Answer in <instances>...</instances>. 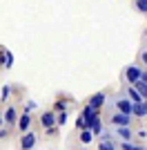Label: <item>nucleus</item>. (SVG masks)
<instances>
[{
    "label": "nucleus",
    "instance_id": "8",
    "mask_svg": "<svg viewBox=\"0 0 147 150\" xmlns=\"http://www.w3.org/2000/svg\"><path fill=\"white\" fill-rule=\"evenodd\" d=\"M105 103H107V94L105 92H96V94H92V99H89V105H92L94 110H100Z\"/></svg>",
    "mask_w": 147,
    "mask_h": 150
},
{
    "label": "nucleus",
    "instance_id": "20",
    "mask_svg": "<svg viewBox=\"0 0 147 150\" xmlns=\"http://www.w3.org/2000/svg\"><path fill=\"white\" fill-rule=\"evenodd\" d=\"M74 125H76V130H85V128H87V121H85V117H83V112L76 117V123H74Z\"/></svg>",
    "mask_w": 147,
    "mask_h": 150
},
{
    "label": "nucleus",
    "instance_id": "23",
    "mask_svg": "<svg viewBox=\"0 0 147 150\" xmlns=\"http://www.w3.org/2000/svg\"><path fill=\"white\" fill-rule=\"evenodd\" d=\"M36 108H38L36 101H27V103H24V112H34Z\"/></svg>",
    "mask_w": 147,
    "mask_h": 150
},
{
    "label": "nucleus",
    "instance_id": "24",
    "mask_svg": "<svg viewBox=\"0 0 147 150\" xmlns=\"http://www.w3.org/2000/svg\"><path fill=\"white\" fill-rule=\"evenodd\" d=\"M5 63H7V50L0 47V67H5Z\"/></svg>",
    "mask_w": 147,
    "mask_h": 150
},
{
    "label": "nucleus",
    "instance_id": "21",
    "mask_svg": "<svg viewBox=\"0 0 147 150\" xmlns=\"http://www.w3.org/2000/svg\"><path fill=\"white\" fill-rule=\"evenodd\" d=\"M134 88H136V90H138V92H141V94H143V99H145V101H147V83H143V81H138V83H136V85H134Z\"/></svg>",
    "mask_w": 147,
    "mask_h": 150
},
{
    "label": "nucleus",
    "instance_id": "6",
    "mask_svg": "<svg viewBox=\"0 0 147 150\" xmlns=\"http://www.w3.org/2000/svg\"><path fill=\"white\" fill-rule=\"evenodd\" d=\"M56 123H58V117H56L54 110H47V112L40 114V125H43L45 130H47V128H54Z\"/></svg>",
    "mask_w": 147,
    "mask_h": 150
},
{
    "label": "nucleus",
    "instance_id": "10",
    "mask_svg": "<svg viewBox=\"0 0 147 150\" xmlns=\"http://www.w3.org/2000/svg\"><path fill=\"white\" fill-rule=\"evenodd\" d=\"M116 137H120L123 141H132V139H134V132H132L129 125H120V128H116Z\"/></svg>",
    "mask_w": 147,
    "mask_h": 150
},
{
    "label": "nucleus",
    "instance_id": "28",
    "mask_svg": "<svg viewBox=\"0 0 147 150\" xmlns=\"http://www.w3.org/2000/svg\"><path fill=\"white\" fill-rule=\"evenodd\" d=\"M45 132H47V134H56V132H58V125H54V128H47Z\"/></svg>",
    "mask_w": 147,
    "mask_h": 150
},
{
    "label": "nucleus",
    "instance_id": "26",
    "mask_svg": "<svg viewBox=\"0 0 147 150\" xmlns=\"http://www.w3.org/2000/svg\"><path fill=\"white\" fill-rule=\"evenodd\" d=\"M9 137V128H0V139H7Z\"/></svg>",
    "mask_w": 147,
    "mask_h": 150
},
{
    "label": "nucleus",
    "instance_id": "4",
    "mask_svg": "<svg viewBox=\"0 0 147 150\" xmlns=\"http://www.w3.org/2000/svg\"><path fill=\"white\" fill-rule=\"evenodd\" d=\"M116 141H114V134L111 132H103L100 134V141H98V150H116Z\"/></svg>",
    "mask_w": 147,
    "mask_h": 150
},
{
    "label": "nucleus",
    "instance_id": "27",
    "mask_svg": "<svg viewBox=\"0 0 147 150\" xmlns=\"http://www.w3.org/2000/svg\"><path fill=\"white\" fill-rule=\"evenodd\" d=\"M141 61L145 63V67H147V50H143V52H141Z\"/></svg>",
    "mask_w": 147,
    "mask_h": 150
},
{
    "label": "nucleus",
    "instance_id": "2",
    "mask_svg": "<svg viewBox=\"0 0 147 150\" xmlns=\"http://www.w3.org/2000/svg\"><path fill=\"white\" fill-rule=\"evenodd\" d=\"M123 76L127 79L129 85H136V83L141 81V76H143V69L138 67V65H127V67L123 69Z\"/></svg>",
    "mask_w": 147,
    "mask_h": 150
},
{
    "label": "nucleus",
    "instance_id": "5",
    "mask_svg": "<svg viewBox=\"0 0 147 150\" xmlns=\"http://www.w3.org/2000/svg\"><path fill=\"white\" fill-rule=\"evenodd\" d=\"M18 108L16 105H7L5 110V125L7 128H13V125H18Z\"/></svg>",
    "mask_w": 147,
    "mask_h": 150
},
{
    "label": "nucleus",
    "instance_id": "1",
    "mask_svg": "<svg viewBox=\"0 0 147 150\" xmlns=\"http://www.w3.org/2000/svg\"><path fill=\"white\" fill-rule=\"evenodd\" d=\"M111 108L116 110V112H125V114H134V101L129 99L125 92L116 94L114 99H111Z\"/></svg>",
    "mask_w": 147,
    "mask_h": 150
},
{
    "label": "nucleus",
    "instance_id": "30",
    "mask_svg": "<svg viewBox=\"0 0 147 150\" xmlns=\"http://www.w3.org/2000/svg\"><path fill=\"white\" fill-rule=\"evenodd\" d=\"M5 123V114H0V125Z\"/></svg>",
    "mask_w": 147,
    "mask_h": 150
},
{
    "label": "nucleus",
    "instance_id": "31",
    "mask_svg": "<svg viewBox=\"0 0 147 150\" xmlns=\"http://www.w3.org/2000/svg\"><path fill=\"white\" fill-rule=\"evenodd\" d=\"M116 150H120V148H116Z\"/></svg>",
    "mask_w": 147,
    "mask_h": 150
},
{
    "label": "nucleus",
    "instance_id": "3",
    "mask_svg": "<svg viewBox=\"0 0 147 150\" xmlns=\"http://www.w3.org/2000/svg\"><path fill=\"white\" fill-rule=\"evenodd\" d=\"M132 119H134V114H125V112H114L109 114V123H114L116 128H120V125H132Z\"/></svg>",
    "mask_w": 147,
    "mask_h": 150
},
{
    "label": "nucleus",
    "instance_id": "13",
    "mask_svg": "<svg viewBox=\"0 0 147 150\" xmlns=\"http://www.w3.org/2000/svg\"><path fill=\"white\" fill-rule=\"evenodd\" d=\"M87 128H89V130H92L94 134H96V137H100V134L105 132V125H103V121H100V117H98V119H94L92 123L87 125Z\"/></svg>",
    "mask_w": 147,
    "mask_h": 150
},
{
    "label": "nucleus",
    "instance_id": "9",
    "mask_svg": "<svg viewBox=\"0 0 147 150\" xmlns=\"http://www.w3.org/2000/svg\"><path fill=\"white\" fill-rule=\"evenodd\" d=\"M29 125H31V112H22L18 119V130L24 134V132H29Z\"/></svg>",
    "mask_w": 147,
    "mask_h": 150
},
{
    "label": "nucleus",
    "instance_id": "19",
    "mask_svg": "<svg viewBox=\"0 0 147 150\" xmlns=\"http://www.w3.org/2000/svg\"><path fill=\"white\" fill-rule=\"evenodd\" d=\"M134 9L141 13H147V0H134Z\"/></svg>",
    "mask_w": 147,
    "mask_h": 150
},
{
    "label": "nucleus",
    "instance_id": "18",
    "mask_svg": "<svg viewBox=\"0 0 147 150\" xmlns=\"http://www.w3.org/2000/svg\"><path fill=\"white\" fill-rule=\"evenodd\" d=\"M13 92V85H2V92H0V101H7Z\"/></svg>",
    "mask_w": 147,
    "mask_h": 150
},
{
    "label": "nucleus",
    "instance_id": "17",
    "mask_svg": "<svg viewBox=\"0 0 147 150\" xmlns=\"http://www.w3.org/2000/svg\"><path fill=\"white\" fill-rule=\"evenodd\" d=\"M120 150H145V148L138 144H132V141H120Z\"/></svg>",
    "mask_w": 147,
    "mask_h": 150
},
{
    "label": "nucleus",
    "instance_id": "16",
    "mask_svg": "<svg viewBox=\"0 0 147 150\" xmlns=\"http://www.w3.org/2000/svg\"><path fill=\"white\" fill-rule=\"evenodd\" d=\"M69 103H71L69 99H58L54 103V112H69Z\"/></svg>",
    "mask_w": 147,
    "mask_h": 150
},
{
    "label": "nucleus",
    "instance_id": "14",
    "mask_svg": "<svg viewBox=\"0 0 147 150\" xmlns=\"http://www.w3.org/2000/svg\"><path fill=\"white\" fill-rule=\"evenodd\" d=\"M134 117H136V119H143V117H147V101L134 103Z\"/></svg>",
    "mask_w": 147,
    "mask_h": 150
},
{
    "label": "nucleus",
    "instance_id": "32",
    "mask_svg": "<svg viewBox=\"0 0 147 150\" xmlns=\"http://www.w3.org/2000/svg\"><path fill=\"white\" fill-rule=\"evenodd\" d=\"M145 16H147V13H145Z\"/></svg>",
    "mask_w": 147,
    "mask_h": 150
},
{
    "label": "nucleus",
    "instance_id": "12",
    "mask_svg": "<svg viewBox=\"0 0 147 150\" xmlns=\"http://www.w3.org/2000/svg\"><path fill=\"white\" fill-rule=\"evenodd\" d=\"M123 92L127 94V96H129V99H132V101H134V103H141V101H145V99H143V94L138 92V90H136L134 85H129V88H125V90H123Z\"/></svg>",
    "mask_w": 147,
    "mask_h": 150
},
{
    "label": "nucleus",
    "instance_id": "15",
    "mask_svg": "<svg viewBox=\"0 0 147 150\" xmlns=\"http://www.w3.org/2000/svg\"><path fill=\"white\" fill-rule=\"evenodd\" d=\"M94 139H96V134H94V132L89 130V128L80 130V144H83V146H89V144L94 141Z\"/></svg>",
    "mask_w": 147,
    "mask_h": 150
},
{
    "label": "nucleus",
    "instance_id": "29",
    "mask_svg": "<svg viewBox=\"0 0 147 150\" xmlns=\"http://www.w3.org/2000/svg\"><path fill=\"white\" fill-rule=\"evenodd\" d=\"M141 81H143V83H147V69H143V76H141Z\"/></svg>",
    "mask_w": 147,
    "mask_h": 150
},
{
    "label": "nucleus",
    "instance_id": "11",
    "mask_svg": "<svg viewBox=\"0 0 147 150\" xmlns=\"http://www.w3.org/2000/svg\"><path fill=\"white\" fill-rule=\"evenodd\" d=\"M98 112H100V110H94L92 105H89V103H87L85 108H83V117H85V121H87V125L92 123L94 119H98Z\"/></svg>",
    "mask_w": 147,
    "mask_h": 150
},
{
    "label": "nucleus",
    "instance_id": "7",
    "mask_svg": "<svg viewBox=\"0 0 147 150\" xmlns=\"http://www.w3.org/2000/svg\"><path fill=\"white\" fill-rule=\"evenodd\" d=\"M36 141H38V137L34 132H24L22 137H20V150H31L36 146Z\"/></svg>",
    "mask_w": 147,
    "mask_h": 150
},
{
    "label": "nucleus",
    "instance_id": "25",
    "mask_svg": "<svg viewBox=\"0 0 147 150\" xmlns=\"http://www.w3.org/2000/svg\"><path fill=\"white\" fill-rule=\"evenodd\" d=\"M11 65H13V54H11V52H9V50H7V63H5V67L9 69V67H11Z\"/></svg>",
    "mask_w": 147,
    "mask_h": 150
},
{
    "label": "nucleus",
    "instance_id": "22",
    "mask_svg": "<svg viewBox=\"0 0 147 150\" xmlns=\"http://www.w3.org/2000/svg\"><path fill=\"white\" fill-rule=\"evenodd\" d=\"M67 119H69V112H58V123H56V125H58V128L65 125V123H67Z\"/></svg>",
    "mask_w": 147,
    "mask_h": 150
}]
</instances>
